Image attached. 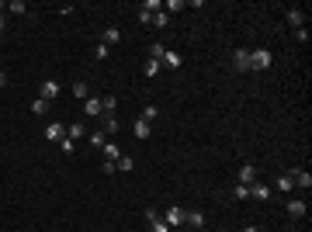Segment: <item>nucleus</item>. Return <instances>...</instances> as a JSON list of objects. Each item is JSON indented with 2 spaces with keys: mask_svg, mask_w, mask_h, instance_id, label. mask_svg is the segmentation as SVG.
I'll return each instance as SVG.
<instances>
[{
  "mask_svg": "<svg viewBox=\"0 0 312 232\" xmlns=\"http://www.w3.org/2000/svg\"><path fill=\"white\" fill-rule=\"evenodd\" d=\"M270 63H274V56H270L267 49H253V52H250V69H253V73H260V69H267Z\"/></svg>",
  "mask_w": 312,
  "mask_h": 232,
  "instance_id": "nucleus-1",
  "label": "nucleus"
},
{
  "mask_svg": "<svg viewBox=\"0 0 312 232\" xmlns=\"http://www.w3.org/2000/svg\"><path fill=\"white\" fill-rule=\"evenodd\" d=\"M184 218H187V211H184L180 205H170V208H167V218H163V222H167L170 229H177V225H184Z\"/></svg>",
  "mask_w": 312,
  "mask_h": 232,
  "instance_id": "nucleus-2",
  "label": "nucleus"
},
{
  "mask_svg": "<svg viewBox=\"0 0 312 232\" xmlns=\"http://www.w3.org/2000/svg\"><path fill=\"white\" fill-rule=\"evenodd\" d=\"M232 69H240V73L250 69V49H236L232 52Z\"/></svg>",
  "mask_w": 312,
  "mask_h": 232,
  "instance_id": "nucleus-3",
  "label": "nucleus"
},
{
  "mask_svg": "<svg viewBox=\"0 0 312 232\" xmlns=\"http://www.w3.org/2000/svg\"><path fill=\"white\" fill-rule=\"evenodd\" d=\"M56 94H59V80H42L38 97H42V101H56Z\"/></svg>",
  "mask_w": 312,
  "mask_h": 232,
  "instance_id": "nucleus-4",
  "label": "nucleus"
},
{
  "mask_svg": "<svg viewBox=\"0 0 312 232\" xmlns=\"http://www.w3.org/2000/svg\"><path fill=\"white\" fill-rule=\"evenodd\" d=\"M236 180H240V184H246V187H250V184H257V167H253V163H243V167H240V173H236Z\"/></svg>",
  "mask_w": 312,
  "mask_h": 232,
  "instance_id": "nucleus-5",
  "label": "nucleus"
},
{
  "mask_svg": "<svg viewBox=\"0 0 312 232\" xmlns=\"http://www.w3.org/2000/svg\"><path fill=\"white\" fill-rule=\"evenodd\" d=\"M84 114H87V118H101V114H104L101 97H87V101H84Z\"/></svg>",
  "mask_w": 312,
  "mask_h": 232,
  "instance_id": "nucleus-6",
  "label": "nucleus"
},
{
  "mask_svg": "<svg viewBox=\"0 0 312 232\" xmlns=\"http://www.w3.org/2000/svg\"><path fill=\"white\" fill-rule=\"evenodd\" d=\"M101 152H104V160H108V163H114V160L122 156V146H118V142H104Z\"/></svg>",
  "mask_w": 312,
  "mask_h": 232,
  "instance_id": "nucleus-7",
  "label": "nucleus"
},
{
  "mask_svg": "<svg viewBox=\"0 0 312 232\" xmlns=\"http://www.w3.org/2000/svg\"><path fill=\"white\" fill-rule=\"evenodd\" d=\"M160 66H167V69H180V56H177V52H170V49H163Z\"/></svg>",
  "mask_w": 312,
  "mask_h": 232,
  "instance_id": "nucleus-8",
  "label": "nucleus"
},
{
  "mask_svg": "<svg viewBox=\"0 0 312 232\" xmlns=\"http://www.w3.org/2000/svg\"><path fill=\"white\" fill-rule=\"evenodd\" d=\"M45 139H49V142H63V139H66V128H63L59 122H52V125L45 128Z\"/></svg>",
  "mask_w": 312,
  "mask_h": 232,
  "instance_id": "nucleus-9",
  "label": "nucleus"
},
{
  "mask_svg": "<svg viewBox=\"0 0 312 232\" xmlns=\"http://www.w3.org/2000/svg\"><path fill=\"white\" fill-rule=\"evenodd\" d=\"M250 198L253 201H267L270 198V187L267 184H250Z\"/></svg>",
  "mask_w": 312,
  "mask_h": 232,
  "instance_id": "nucleus-10",
  "label": "nucleus"
},
{
  "mask_svg": "<svg viewBox=\"0 0 312 232\" xmlns=\"http://www.w3.org/2000/svg\"><path fill=\"white\" fill-rule=\"evenodd\" d=\"M101 38H104L101 45H108V49H111V45H118V42H122V31H118V28H104V35H101Z\"/></svg>",
  "mask_w": 312,
  "mask_h": 232,
  "instance_id": "nucleus-11",
  "label": "nucleus"
},
{
  "mask_svg": "<svg viewBox=\"0 0 312 232\" xmlns=\"http://www.w3.org/2000/svg\"><path fill=\"white\" fill-rule=\"evenodd\" d=\"M291 180H295V187H312V173H305V170H291Z\"/></svg>",
  "mask_w": 312,
  "mask_h": 232,
  "instance_id": "nucleus-12",
  "label": "nucleus"
},
{
  "mask_svg": "<svg viewBox=\"0 0 312 232\" xmlns=\"http://www.w3.org/2000/svg\"><path fill=\"white\" fill-rule=\"evenodd\" d=\"M132 135H135V139H149V135H153V125H149V122H135V125H132Z\"/></svg>",
  "mask_w": 312,
  "mask_h": 232,
  "instance_id": "nucleus-13",
  "label": "nucleus"
},
{
  "mask_svg": "<svg viewBox=\"0 0 312 232\" xmlns=\"http://www.w3.org/2000/svg\"><path fill=\"white\" fill-rule=\"evenodd\" d=\"M184 225H191V229H205V215H201V211H187Z\"/></svg>",
  "mask_w": 312,
  "mask_h": 232,
  "instance_id": "nucleus-14",
  "label": "nucleus"
},
{
  "mask_svg": "<svg viewBox=\"0 0 312 232\" xmlns=\"http://www.w3.org/2000/svg\"><path fill=\"white\" fill-rule=\"evenodd\" d=\"M305 208H309V205H305V201H298V198H295V201H288V215H291V218H302V215H305Z\"/></svg>",
  "mask_w": 312,
  "mask_h": 232,
  "instance_id": "nucleus-15",
  "label": "nucleus"
},
{
  "mask_svg": "<svg viewBox=\"0 0 312 232\" xmlns=\"http://www.w3.org/2000/svg\"><path fill=\"white\" fill-rule=\"evenodd\" d=\"M114 170H122V173H129V170H135V163H132V156H125V152H122V156H118V160H114Z\"/></svg>",
  "mask_w": 312,
  "mask_h": 232,
  "instance_id": "nucleus-16",
  "label": "nucleus"
},
{
  "mask_svg": "<svg viewBox=\"0 0 312 232\" xmlns=\"http://www.w3.org/2000/svg\"><path fill=\"white\" fill-rule=\"evenodd\" d=\"M101 107H104V114H114V107H118V97H114V94H104V97H101Z\"/></svg>",
  "mask_w": 312,
  "mask_h": 232,
  "instance_id": "nucleus-17",
  "label": "nucleus"
},
{
  "mask_svg": "<svg viewBox=\"0 0 312 232\" xmlns=\"http://www.w3.org/2000/svg\"><path fill=\"white\" fill-rule=\"evenodd\" d=\"M31 114H38V118H42V114H49V101L35 97V101H31Z\"/></svg>",
  "mask_w": 312,
  "mask_h": 232,
  "instance_id": "nucleus-18",
  "label": "nucleus"
},
{
  "mask_svg": "<svg viewBox=\"0 0 312 232\" xmlns=\"http://www.w3.org/2000/svg\"><path fill=\"white\" fill-rule=\"evenodd\" d=\"M104 135H114V132H118V118H114V114H104Z\"/></svg>",
  "mask_w": 312,
  "mask_h": 232,
  "instance_id": "nucleus-19",
  "label": "nucleus"
},
{
  "mask_svg": "<svg viewBox=\"0 0 312 232\" xmlns=\"http://www.w3.org/2000/svg\"><path fill=\"white\" fill-rule=\"evenodd\" d=\"M288 21L295 24V31H298V28H305V14H302L298 7H291V11H288Z\"/></svg>",
  "mask_w": 312,
  "mask_h": 232,
  "instance_id": "nucleus-20",
  "label": "nucleus"
},
{
  "mask_svg": "<svg viewBox=\"0 0 312 232\" xmlns=\"http://www.w3.org/2000/svg\"><path fill=\"white\" fill-rule=\"evenodd\" d=\"M142 73H146L149 80H153V76L160 73V59H146V63H142Z\"/></svg>",
  "mask_w": 312,
  "mask_h": 232,
  "instance_id": "nucleus-21",
  "label": "nucleus"
},
{
  "mask_svg": "<svg viewBox=\"0 0 312 232\" xmlns=\"http://www.w3.org/2000/svg\"><path fill=\"white\" fill-rule=\"evenodd\" d=\"M232 198H236V201H250V187L246 184H236V187H232Z\"/></svg>",
  "mask_w": 312,
  "mask_h": 232,
  "instance_id": "nucleus-22",
  "label": "nucleus"
},
{
  "mask_svg": "<svg viewBox=\"0 0 312 232\" xmlns=\"http://www.w3.org/2000/svg\"><path fill=\"white\" fill-rule=\"evenodd\" d=\"M73 97H80V101H87V97H90V90H87V84H84V80H76V84H73Z\"/></svg>",
  "mask_w": 312,
  "mask_h": 232,
  "instance_id": "nucleus-23",
  "label": "nucleus"
},
{
  "mask_svg": "<svg viewBox=\"0 0 312 232\" xmlns=\"http://www.w3.org/2000/svg\"><path fill=\"white\" fill-rule=\"evenodd\" d=\"M160 118V107L156 104H146V111H142V122H156Z\"/></svg>",
  "mask_w": 312,
  "mask_h": 232,
  "instance_id": "nucleus-24",
  "label": "nucleus"
},
{
  "mask_svg": "<svg viewBox=\"0 0 312 232\" xmlns=\"http://www.w3.org/2000/svg\"><path fill=\"white\" fill-rule=\"evenodd\" d=\"M153 24H156V28H167V24H170V14H167V11H160V14H153Z\"/></svg>",
  "mask_w": 312,
  "mask_h": 232,
  "instance_id": "nucleus-25",
  "label": "nucleus"
},
{
  "mask_svg": "<svg viewBox=\"0 0 312 232\" xmlns=\"http://www.w3.org/2000/svg\"><path fill=\"white\" fill-rule=\"evenodd\" d=\"M66 139H73V142L84 139V125H69V128H66Z\"/></svg>",
  "mask_w": 312,
  "mask_h": 232,
  "instance_id": "nucleus-26",
  "label": "nucleus"
},
{
  "mask_svg": "<svg viewBox=\"0 0 312 232\" xmlns=\"http://www.w3.org/2000/svg\"><path fill=\"white\" fill-rule=\"evenodd\" d=\"M295 187V180H291V173H285V177H278V190H291Z\"/></svg>",
  "mask_w": 312,
  "mask_h": 232,
  "instance_id": "nucleus-27",
  "label": "nucleus"
},
{
  "mask_svg": "<svg viewBox=\"0 0 312 232\" xmlns=\"http://www.w3.org/2000/svg\"><path fill=\"white\" fill-rule=\"evenodd\" d=\"M7 11H11V14H28V7L21 4V0H11V4H7Z\"/></svg>",
  "mask_w": 312,
  "mask_h": 232,
  "instance_id": "nucleus-28",
  "label": "nucleus"
},
{
  "mask_svg": "<svg viewBox=\"0 0 312 232\" xmlns=\"http://www.w3.org/2000/svg\"><path fill=\"white\" fill-rule=\"evenodd\" d=\"M59 149L66 152V156H73V152H76V142H73V139H63V142H59Z\"/></svg>",
  "mask_w": 312,
  "mask_h": 232,
  "instance_id": "nucleus-29",
  "label": "nucleus"
},
{
  "mask_svg": "<svg viewBox=\"0 0 312 232\" xmlns=\"http://www.w3.org/2000/svg\"><path fill=\"white\" fill-rule=\"evenodd\" d=\"M104 142H108V135H104V132H94V135H90V146H97V149H101Z\"/></svg>",
  "mask_w": 312,
  "mask_h": 232,
  "instance_id": "nucleus-30",
  "label": "nucleus"
},
{
  "mask_svg": "<svg viewBox=\"0 0 312 232\" xmlns=\"http://www.w3.org/2000/svg\"><path fill=\"white\" fill-rule=\"evenodd\" d=\"M149 229H153V232H170V225H167V222H163V218H156V222H153V225H149Z\"/></svg>",
  "mask_w": 312,
  "mask_h": 232,
  "instance_id": "nucleus-31",
  "label": "nucleus"
},
{
  "mask_svg": "<svg viewBox=\"0 0 312 232\" xmlns=\"http://www.w3.org/2000/svg\"><path fill=\"white\" fill-rule=\"evenodd\" d=\"M94 59L104 63V59H108V45H97V49H94Z\"/></svg>",
  "mask_w": 312,
  "mask_h": 232,
  "instance_id": "nucleus-32",
  "label": "nucleus"
},
{
  "mask_svg": "<svg viewBox=\"0 0 312 232\" xmlns=\"http://www.w3.org/2000/svg\"><path fill=\"white\" fill-rule=\"evenodd\" d=\"M142 215H146V222H149V225H153V222H156V218H160V211H156V208H146V211H142Z\"/></svg>",
  "mask_w": 312,
  "mask_h": 232,
  "instance_id": "nucleus-33",
  "label": "nucleus"
},
{
  "mask_svg": "<svg viewBox=\"0 0 312 232\" xmlns=\"http://www.w3.org/2000/svg\"><path fill=\"white\" fill-rule=\"evenodd\" d=\"M295 42H309V28H298L295 31Z\"/></svg>",
  "mask_w": 312,
  "mask_h": 232,
  "instance_id": "nucleus-34",
  "label": "nucleus"
},
{
  "mask_svg": "<svg viewBox=\"0 0 312 232\" xmlns=\"http://www.w3.org/2000/svg\"><path fill=\"white\" fill-rule=\"evenodd\" d=\"M0 87H7V73L4 69H0Z\"/></svg>",
  "mask_w": 312,
  "mask_h": 232,
  "instance_id": "nucleus-35",
  "label": "nucleus"
},
{
  "mask_svg": "<svg viewBox=\"0 0 312 232\" xmlns=\"http://www.w3.org/2000/svg\"><path fill=\"white\" fill-rule=\"evenodd\" d=\"M240 232H260V229H257V225H246V229H240Z\"/></svg>",
  "mask_w": 312,
  "mask_h": 232,
  "instance_id": "nucleus-36",
  "label": "nucleus"
},
{
  "mask_svg": "<svg viewBox=\"0 0 312 232\" xmlns=\"http://www.w3.org/2000/svg\"><path fill=\"white\" fill-rule=\"evenodd\" d=\"M4 28H7V18H4V14H0V31H4Z\"/></svg>",
  "mask_w": 312,
  "mask_h": 232,
  "instance_id": "nucleus-37",
  "label": "nucleus"
}]
</instances>
